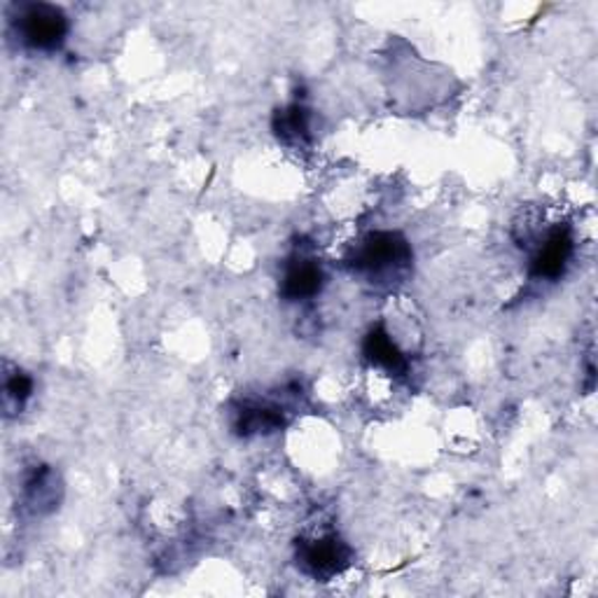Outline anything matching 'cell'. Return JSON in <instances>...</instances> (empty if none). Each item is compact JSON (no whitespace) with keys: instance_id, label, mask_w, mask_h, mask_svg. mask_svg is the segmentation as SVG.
<instances>
[{"instance_id":"1","label":"cell","mask_w":598,"mask_h":598,"mask_svg":"<svg viewBox=\"0 0 598 598\" xmlns=\"http://www.w3.org/2000/svg\"><path fill=\"white\" fill-rule=\"evenodd\" d=\"M412 263V246L401 232H372L346 257V265L372 284L403 281Z\"/></svg>"},{"instance_id":"2","label":"cell","mask_w":598,"mask_h":598,"mask_svg":"<svg viewBox=\"0 0 598 598\" xmlns=\"http://www.w3.org/2000/svg\"><path fill=\"white\" fill-rule=\"evenodd\" d=\"M12 29L19 43L31 52L62 50L68 35V17L62 8L50 3H24L14 8Z\"/></svg>"},{"instance_id":"3","label":"cell","mask_w":598,"mask_h":598,"mask_svg":"<svg viewBox=\"0 0 598 598\" xmlns=\"http://www.w3.org/2000/svg\"><path fill=\"white\" fill-rule=\"evenodd\" d=\"M351 564V549L337 533H321L297 541V566L313 580L328 583Z\"/></svg>"},{"instance_id":"4","label":"cell","mask_w":598,"mask_h":598,"mask_svg":"<svg viewBox=\"0 0 598 598\" xmlns=\"http://www.w3.org/2000/svg\"><path fill=\"white\" fill-rule=\"evenodd\" d=\"M573 234L568 227H554L545 242L535 248L528 274L533 281H559L573 260Z\"/></svg>"},{"instance_id":"5","label":"cell","mask_w":598,"mask_h":598,"mask_svg":"<svg viewBox=\"0 0 598 598\" xmlns=\"http://www.w3.org/2000/svg\"><path fill=\"white\" fill-rule=\"evenodd\" d=\"M325 286V271L321 263L307 255H297L288 263L281 278V297L286 302H305L313 299Z\"/></svg>"},{"instance_id":"6","label":"cell","mask_w":598,"mask_h":598,"mask_svg":"<svg viewBox=\"0 0 598 598\" xmlns=\"http://www.w3.org/2000/svg\"><path fill=\"white\" fill-rule=\"evenodd\" d=\"M363 353H365L370 365H374L378 370H386L388 374H405L409 367L405 353L397 349L393 337L382 325L367 332L365 342H363Z\"/></svg>"},{"instance_id":"7","label":"cell","mask_w":598,"mask_h":598,"mask_svg":"<svg viewBox=\"0 0 598 598\" xmlns=\"http://www.w3.org/2000/svg\"><path fill=\"white\" fill-rule=\"evenodd\" d=\"M284 426H286L284 409H278L274 405H257V403L244 405L242 409H238L236 421H234V430L244 437L276 433Z\"/></svg>"},{"instance_id":"8","label":"cell","mask_w":598,"mask_h":598,"mask_svg":"<svg viewBox=\"0 0 598 598\" xmlns=\"http://www.w3.org/2000/svg\"><path fill=\"white\" fill-rule=\"evenodd\" d=\"M274 134L286 146H305L311 138V117L309 110L292 104L274 115Z\"/></svg>"},{"instance_id":"9","label":"cell","mask_w":598,"mask_h":598,"mask_svg":"<svg viewBox=\"0 0 598 598\" xmlns=\"http://www.w3.org/2000/svg\"><path fill=\"white\" fill-rule=\"evenodd\" d=\"M33 395V378L19 367H6L3 374V407L8 414H19Z\"/></svg>"},{"instance_id":"10","label":"cell","mask_w":598,"mask_h":598,"mask_svg":"<svg viewBox=\"0 0 598 598\" xmlns=\"http://www.w3.org/2000/svg\"><path fill=\"white\" fill-rule=\"evenodd\" d=\"M26 501L29 505H33L35 510H43V505H54L56 503V477L50 468L40 466L35 468L24 487Z\"/></svg>"}]
</instances>
